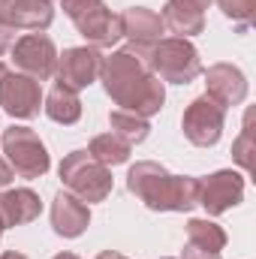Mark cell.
Returning a JSON list of instances; mask_svg holds the SVG:
<instances>
[{"instance_id":"1","label":"cell","mask_w":256,"mask_h":259,"mask_svg":"<svg viewBox=\"0 0 256 259\" xmlns=\"http://www.w3.org/2000/svg\"><path fill=\"white\" fill-rule=\"evenodd\" d=\"M100 81L112 103L124 112H133L139 118H151L163 109L166 103V88L163 81L151 72L148 61L136 55L133 49H118L109 58H103Z\"/></svg>"},{"instance_id":"2","label":"cell","mask_w":256,"mask_h":259,"mask_svg":"<svg viewBox=\"0 0 256 259\" xmlns=\"http://www.w3.org/2000/svg\"><path fill=\"white\" fill-rule=\"evenodd\" d=\"M127 190L151 211H190L199 205V178L172 175L154 160H139L130 166Z\"/></svg>"},{"instance_id":"3","label":"cell","mask_w":256,"mask_h":259,"mask_svg":"<svg viewBox=\"0 0 256 259\" xmlns=\"http://www.w3.org/2000/svg\"><path fill=\"white\" fill-rule=\"evenodd\" d=\"M61 181L84 205L103 202L112 193V169L103 166L100 160H94L88 151H69L61 160Z\"/></svg>"},{"instance_id":"4","label":"cell","mask_w":256,"mask_h":259,"mask_svg":"<svg viewBox=\"0 0 256 259\" xmlns=\"http://www.w3.org/2000/svg\"><path fill=\"white\" fill-rule=\"evenodd\" d=\"M148 66L160 81H172V84H190L196 75H202L199 49L184 36H163L151 49Z\"/></svg>"},{"instance_id":"5","label":"cell","mask_w":256,"mask_h":259,"mask_svg":"<svg viewBox=\"0 0 256 259\" xmlns=\"http://www.w3.org/2000/svg\"><path fill=\"white\" fill-rule=\"evenodd\" d=\"M66 18L94 49H112L121 33V15H115L103 0H64Z\"/></svg>"},{"instance_id":"6","label":"cell","mask_w":256,"mask_h":259,"mask_svg":"<svg viewBox=\"0 0 256 259\" xmlns=\"http://www.w3.org/2000/svg\"><path fill=\"white\" fill-rule=\"evenodd\" d=\"M0 145H3V154L12 166L15 175L33 181V178H42L52 166V157H49V148L46 142L33 133L30 127H9L3 130L0 136Z\"/></svg>"},{"instance_id":"7","label":"cell","mask_w":256,"mask_h":259,"mask_svg":"<svg viewBox=\"0 0 256 259\" xmlns=\"http://www.w3.org/2000/svg\"><path fill=\"white\" fill-rule=\"evenodd\" d=\"M223 124H226V109L220 103H214L208 94L196 97L184 109V118H181L184 139L196 148H214L223 136Z\"/></svg>"},{"instance_id":"8","label":"cell","mask_w":256,"mask_h":259,"mask_svg":"<svg viewBox=\"0 0 256 259\" xmlns=\"http://www.w3.org/2000/svg\"><path fill=\"white\" fill-rule=\"evenodd\" d=\"M12 64L18 72L46 81L58 69V49L46 33H24L21 39L12 42Z\"/></svg>"},{"instance_id":"9","label":"cell","mask_w":256,"mask_h":259,"mask_svg":"<svg viewBox=\"0 0 256 259\" xmlns=\"http://www.w3.org/2000/svg\"><path fill=\"white\" fill-rule=\"evenodd\" d=\"M103 69V52L94 46H72L64 49V55H58V84H64L69 91H84L88 84H94L100 78Z\"/></svg>"},{"instance_id":"10","label":"cell","mask_w":256,"mask_h":259,"mask_svg":"<svg viewBox=\"0 0 256 259\" xmlns=\"http://www.w3.org/2000/svg\"><path fill=\"white\" fill-rule=\"evenodd\" d=\"M244 199V175L232 172V169H220L214 175H208L205 181H199V205L211 214L220 217L229 208L241 205Z\"/></svg>"},{"instance_id":"11","label":"cell","mask_w":256,"mask_h":259,"mask_svg":"<svg viewBox=\"0 0 256 259\" xmlns=\"http://www.w3.org/2000/svg\"><path fill=\"white\" fill-rule=\"evenodd\" d=\"M42 106V88L36 78L24 75V72H6L3 84H0V109L12 118H36Z\"/></svg>"},{"instance_id":"12","label":"cell","mask_w":256,"mask_h":259,"mask_svg":"<svg viewBox=\"0 0 256 259\" xmlns=\"http://www.w3.org/2000/svg\"><path fill=\"white\" fill-rule=\"evenodd\" d=\"M121 33L130 39V49L148 61L151 49H154V46L163 39V33H166V24H163V18H160L154 9L130 6V9L121 12Z\"/></svg>"},{"instance_id":"13","label":"cell","mask_w":256,"mask_h":259,"mask_svg":"<svg viewBox=\"0 0 256 259\" xmlns=\"http://www.w3.org/2000/svg\"><path fill=\"white\" fill-rule=\"evenodd\" d=\"M55 21V9L46 0H0V24L12 30L42 33Z\"/></svg>"},{"instance_id":"14","label":"cell","mask_w":256,"mask_h":259,"mask_svg":"<svg viewBox=\"0 0 256 259\" xmlns=\"http://www.w3.org/2000/svg\"><path fill=\"white\" fill-rule=\"evenodd\" d=\"M205 88H208L205 94L223 109L238 106L247 97V78L235 64H211L205 69Z\"/></svg>"},{"instance_id":"15","label":"cell","mask_w":256,"mask_h":259,"mask_svg":"<svg viewBox=\"0 0 256 259\" xmlns=\"http://www.w3.org/2000/svg\"><path fill=\"white\" fill-rule=\"evenodd\" d=\"M214 0H166L160 18L172 33L190 39V36H199L205 30V9Z\"/></svg>"},{"instance_id":"16","label":"cell","mask_w":256,"mask_h":259,"mask_svg":"<svg viewBox=\"0 0 256 259\" xmlns=\"http://www.w3.org/2000/svg\"><path fill=\"white\" fill-rule=\"evenodd\" d=\"M88 226H91V208L69 190H61L52 202V229L61 238H78Z\"/></svg>"},{"instance_id":"17","label":"cell","mask_w":256,"mask_h":259,"mask_svg":"<svg viewBox=\"0 0 256 259\" xmlns=\"http://www.w3.org/2000/svg\"><path fill=\"white\" fill-rule=\"evenodd\" d=\"M39 211H42L39 196L33 193V190H27V187L0 193V223H3V229L33 223L39 217Z\"/></svg>"},{"instance_id":"18","label":"cell","mask_w":256,"mask_h":259,"mask_svg":"<svg viewBox=\"0 0 256 259\" xmlns=\"http://www.w3.org/2000/svg\"><path fill=\"white\" fill-rule=\"evenodd\" d=\"M46 115L55 121V124H75L78 118H81V100H78V94L75 91H69L64 84H55L52 91H49V97H46Z\"/></svg>"},{"instance_id":"19","label":"cell","mask_w":256,"mask_h":259,"mask_svg":"<svg viewBox=\"0 0 256 259\" xmlns=\"http://www.w3.org/2000/svg\"><path fill=\"white\" fill-rule=\"evenodd\" d=\"M130 151H133V145H127L124 139H118L115 133H103V136H94L91 139V145H88V154L94 157V160H100L103 166H121V163H127L130 160Z\"/></svg>"},{"instance_id":"20","label":"cell","mask_w":256,"mask_h":259,"mask_svg":"<svg viewBox=\"0 0 256 259\" xmlns=\"http://www.w3.org/2000/svg\"><path fill=\"white\" fill-rule=\"evenodd\" d=\"M109 127H112V133H115L118 139H124L127 145L145 142L148 133H151L148 118H139V115H133V112H124V109H115V112L109 115Z\"/></svg>"},{"instance_id":"21","label":"cell","mask_w":256,"mask_h":259,"mask_svg":"<svg viewBox=\"0 0 256 259\" xmlns=\"http://www.w3.org/2000/svg\"><path fill=\"white\" fill-rule=\"evenodd\" d=\"M187 241L196 244V247H205V250H223L226 247V232L223 226H217L214 220H199L193 217L187 220Z\"/></svg>"},{"instance_id":"22","label":"cell","mask_w":256,"mask_h":259,"mask_svg":"<svg viewBox=\"0 0 256 259\" xmlns=\"http://www.w3.org/2000/svg\"><path fill=\"white\" fill-rule=\"evenodd\" d=\"M217 6L223 9V15L244 33L247 24L253 21V12H256V0H217Z\"/></svg>"},{"instance_id":"23","label":"cell","mask_w":256,"mask_h":259,"mask_svg":"<svg viewBox=\"0 0 256 259\" xmlns=\"http://www.w3.org/2000/svg\"><path fill=\"white\" fill-rule=\"evenodd\" d=\"M250 118H253V115L247 112L241 136L232 142V157H235V163H238V166H244V169H250V154H253V130H250Z\"/></svg>"},{"instance_id":"24","label":"cell","mask_w":256,"mask_h":259,"mask_svg":"<svg viewBox=\"0 0 256 259\" xmlns=\"http://www.w3.org/2000/svg\"><path fill=\"white\" fill-rule=\"evenodd\" d=\"M181 259H223L217 250H205V247H196V244H184V250H181Z\"/></svg>"},{"instance_id":"25","label":"cell","mask_w":256,"mask_h":259,"mask_svg":"<svg viewBox=\"0 0 256 259\" xmlns=\"http://www.w3.org/2000/svg\"><path fill=\"white\" fill-rule=\"evenodd\" d=\"M12 42H15V30H12V27H6V24H0V55H3V52H9V49H12Z\"/></svg>"},{"instance_id":"26","label":"cell","mask_w":256,"mask_h":259,"mask_svg":"<svg viewBox=\"0 0 256 259\" xmlns=\"http://www.w3.org/2000/svg\"><path fill=\"white\" fill-rule=\"evenodd\" d=\"M12 178H15V172H12L9 160H3V157H0V190H3V187H9V184H12Z\"/></svg>"},{"instance_id":"27","label":"cell","mask_w":256,"mask_h":259,"mask_svg":"<svg viewBox=\"0 0 256 259\" xmlns=\"http://www.w3.org/2000/svg\"><path fill=\"white\" fill-rule=\"evenodd\" d=\"M94 259H127L124 253H118V250H103V253H97Z\"/></svg>"},{"instance_id":"28","label":"cell","mask_w":256,"mask_h":259,"mask_svg":"<svg viewBox=\"0 0 256 259\" xmlns=\"http://www.w3.org/2000/svg\"><path fill=\"white\" fill-rule=\"evenodd\" d=\"M0 259H27L24 253H15V250H6V253H0Z\"/></svg>"},{"instance_id":"29","label":"cell","mask_w":256,"mask_h":259,"mask_svg":"<svg viewBox=\"0 0 256 259\" xmlns=\"http://www.w3.org/2000/svg\"><path fill=\"white\" fill-rule=\"evenodd\" d=\"M6 72H9V66H6V64H0V84H3V78H6Z\"/></svg>"},{"instance_id":"30","label":"cell","mask_w":256,"mask_h":259,"mask_svg":"<svg viewBox=\"0 0 256 259\" xmlns=\"http://www.w3.org/2000/svg\"><path fill=\"white\" fill-rule=\"evenodd\" d=\"M55 259H78V256H75V253H58Z\"/></svg>"},{"instance_id":"31","label":"cell","mask_w":256,"mask_h":259,"mask_svg":"<svg viewBox=\"0 0 256 259\" xmlns=\"http://www.w3.org/2000/svg\"><path fill=\"white\" fill-rule=\"evenodd\" d=\"M0 235H3V223H0Z\"/></svg>"},{"instance_id":"32","label":"cell","mask_w":256,"mask_h":259,"mask_svg":"<svg viewBox=\"0 0 256 259\" xmlns=\"http://www.w3.org/2000/svg\"><path fill=\"white\" fill-rule=\"evenodd\" d=\"M46 3H55V0H46Z\"/></svg>"},{"instance_id":"33","label":"cell","mask_w":256,"mask_h":259,"mask_svg":"<svg viewBox=\"0 0 256 259\" xmlns=\"http://www.w3.org/2000/svg\"><path fill=\"white\" fill-rule=\"evenodd\" d=\"M166 259H169V256H166Z\"/></svg>"}]
</instances>
